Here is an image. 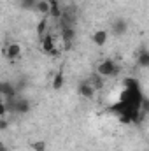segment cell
<instances>
[{
	"label": "cell",
	"mask_w": 149,
	"mask_h": 151,
	"mask_svg": "<svg viewBox=\"0 0 149 151\" xmlns=\"http://www.w3.org/2000/svg\"><path fill=\"white\" fill-rule=\"evenodd\" d=\"M97 72L100 76H116L119 72V67L116 65V62H112L111 58H107V60H104V62H100L98 63V67H97Z\"/></svg>",
	"instance_id": "6da1fadb"
},
{
	"label": "cell",
	"mask_w": 149,
	"mask_h": 151,
	"mask_svg": "<svg viewBox=\"0 0 149 151\" xmlns=\"http://www.w3.org/2000/svg\"><path fill=\"white\" fill-rule=\"evenodd\" d=\"M107 37H109L107 30H97V32L93 34V42H95L97 46H105Z\"/></svg>",
	"instance_id": "52a82bcc"
},
{
	"label": "cell",
	"mask_w": 149,
	"mask_h": 151,
	"mask_svg": "<svg viewBox=\"0 0 149 151\" xmlns=\"http://www.w3.org/2000/svg\"><path fill=\"white\" fill-rule=\"evenodd\" d=\"M0 119H2V121H0V128L5 130V128H7V118H0Z\"/></svg>",
	"instance_id": "d6986e66"
},
{
	"label": "cell",
	"mask_w": 149,
	"mask_h": 151,
	"mask_svg": "<svg viewBox=\"0 0 149 151\" xmlns=\"http://www.w3.org/2000/svg\"><path fill=\"white\" fill-rule=\"evenodd\" d=\"M0 91H2L5 97H14V93H16L14 86L9 84V83H2V84H0Z\"/></svg>",
	"instance_id": "4fadbf2b"
},
{
	"label": "cell",
	"mask_w": 149,
	"mask_h": 151,
	"mask_svg": "<svg viewBox=\"0 0 149 151\" xmlns=\"http://www.w3.org/2000/svg\"><path fill=\"white\" fill-rule=\"evenodd\" d=\"M30 148L34 151H46V142L44 141H35V142L30 144Z\"/></svg>",
	"instance_id": "2e32d148"
},
{
	"label": "cell",
	"mask_w": 149,
	"mask_h": 151,
	"mask_svg": "<svg viewBox=\"0 0 149 151\" xmlns=\"http://www.w3.org/2000/svg\"><path fill=\"white\" fill-rule=\"evenodd\" d=\"M39 0H21V7L23 9H35Z\"/></svg>",
	"instance_id": "e0dca14e"
},
{
	"label": "cell",
	"mask_w": 149,
	"mask_h": 151,
	"mask_svg": "<svg viewBox=\"0 0 149 151\" xmlns=\"http://www.w3.org/2000/svg\"><path fill=\"white\" fill-rule=\"evenodd\" d=\"M4 56L9 58V60H16V58H19V56H21V46H19L18 42L9 44L7 47H4Z\"/></svg>",
	"instance_id": "7a4b0ae2"
},
{
	"label": "cell",
	"mask_w": 149,
	"mask_h": 151,
	"mask_svg": "<svg viewBox=\"0 0 149 151\" xmlns=\"http://www.w3.org/2000/svg\"><path fill=\"white\" fill-rule=\"evenodd\" d=\"M51 4V9H49V16L53 19H60L62 18V7H60V2L58 0H49Z\"/></svg>",
	"instance_id": "8992f818"
},
{
	"label": "cell",
	"mask_w": 149,
	"mask_h": 151,
	"mask_svg": "<svg viewBox=\"0 0 149 151\" xmlns=\"http://www.w3.org/2000/svg\"><path fill=\"white\" fill-rule=\"evenodd\" d=\"M95 93H97V90L91 86V83H90V81H84V83H81V84H79V95H81V97H84V99L91 100V99L95 97Z\"/></svg>",
	"instance_id": "3957f363"
},
{
	"label": "cell",
	"mask_w": 149,
	"mask_h": 151,
	"mask_svg": "<svg viewBox=\"0 0 149 151\" xmlns=\"http://www.w3.org/2000/svg\"><path fill=\"white\" fill-rule=\"evenodd\" d=\"M40 47H42V51L44 53H47V55H51V51L56 47V44H54V39L51 34H46L44 37L40 39Z\"/></svg>",
	"instance_id": "277c9868"
},
{
	"label": "cell",
	"mask_w": 149,
	"mask_h": 151,
	"mask_svg": "<svg viewBox=\"0 0 149 151\" xmlns=\"http://www.w3.org/2000/svg\"><path fill=\"white\" fill-rule=\"evenodd\" d=\"M126 28H128V23H126L125 19H116V21L112 23V32H114V35H123V34L126 32Z\"/></svg>",
	"instance_id": "5b68a950"
},
{
	"label": "cell",
	"mask_w": 149,
	"mask_h": 151,
	"mask_svg": "<svg viewBox=\"0 0 149 151\" xmlns=\"http://www.w3.org/2000/svg\"><path fill=\"white\" fill-rule=\"evenodd\" d=\"M137 63H139L140 67H149V51L148 49H140V51H139Z\"/></svg>",
	"instance_id": "9c48e42d"
},
{
	"label": "cell",
	"mask_w": 149,
	"mask_h": 151,
	"mask_svg": "<svg viewBox=\"0 0 149 151\" xmlns=\"http://www.w3.org/2000/svg\"><path fill=\"white\" fill-rule=\"evenodd\" d=\"M142 113H149V99H142L140 100V107H139Z\"/></svg>",
	"instance_id": "ac0fdd59"
},
{
	"label": "cell",
	"mask_w": 149,
	"mask_h": 151,
	"mask_svg": "<svg viewBox=\"0 0 149 151\" xmlns=\"http://www.w3.org/2000/svg\"><path fill=\"white\" fill-rule=\"evenodd\" d=\"M46 25H47V19H40L37 25V34H39V39H42L46 35Z\"/></svg>",
	"instance_id": "9a60e30c"
},
{
	"label": "cell",
	"mask_w": 149,
	"mask_h": 151,
	"mask_svg": "<svg viewBox=\"0 0 149 151\" xmlns=\"http://www.w3.org/2000/svg\"><path fill=\"white\" fill-rule=\"evenodd\" d=\"M47 2H49V0H47Z\"/></svg>",
	"instance_id": "44dd1931"
},
{
	"label": "cell",
	"mask_w": 149,
	"mask_h": 151,
	"mask_svg": "<svg viewBox=\"0 0 149 151\" xmlns=\"http://www.w3.org/2000/svg\"><path fill=\"white\" fill-rule=\"evenodd\" d=\"M12 109H14L16 113H28V109H30V104H28L27 100H14V106H12Z\"/></svg>",
	"instance_id": "30bf717a"
},
{
	"label": "cell",
	"mask_w": 149,
	"mask_h": 151,
	"mask_svg": "<svg viewBox=\"0 0 149 151\" xmlns=\"http://www.w3.org/2000/svg\"><path fill=\"white\" fill-rule=\"evenodd\" d=\"M49 9H51V4L47 0H39L35 11H39L40 14H49Z\"/></svg>",
	"instance_id": "7c38bea8"
},
{
	"label": "cell",
	"mask_w": 149,
	"mask_h": 151,
	"mask_svg": "<svg viewBox=\"0 0 149 151\" xmlns=\"http://www.w3.org/2000/svg\"><path fill=\"white\" fill-rule=\"evenodd\" d=\"M74 35H75L74 28H70V27H63V30H62V39H63V42H65L67 49L70 47V42H72Z\"/></svg>",
	"instance_id": "ba28073f"
},
{
	"label": "cell",
	"mask_w": 149,
	"mask_h": 151,
	"mask_svg": "<svg viewBox=\"0 0 149 151\" xmlns=\"http://www.w3.org/2000/svg\"><path fill=\"white\" fill-rule=\"evenodd\" d=\"M51 56H60V49H56V47H54V49L51 51Z\"/></svg>",
	"instance_id": "ffe728a7"
},
{
	"label": "cell",
	"mask_w": 149,
	"mask_h": 151,
	"mask_svg": "<svg viewBox=\"0 0 149 151\" xmlns=\"http://www.w3.org/2000/svg\"><path fill=\"white\" fill-rule=\"evenodd\" d=\"M102 77H104V76H100L98 72L90 77V83H91V86H93L95 90H102V88H104V79H102Z\"/></svg>",
	"instance_id": "8fae6325"
},
{
	"label": "cell",
	"mask_w": 149,
	"mask_h": 151,
	"mask_svg": "<svg viewBox=\"0 0 149 151\" xmlns=\"http://www.w3.org/2000/svg\"><path fill=\"white\" fill-rule=\"evenodd\" d=\"M62 86H63V72L58 70L56 76L53 77V88H54V90H62Z\"/></svg>",
	"instance_id": "5bb4252c"
}]
</instances>
